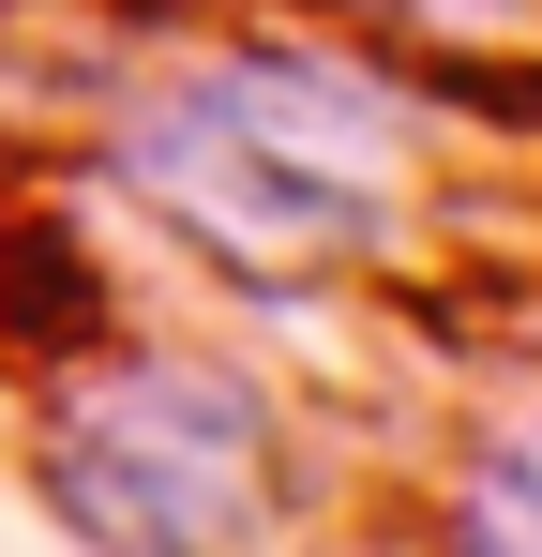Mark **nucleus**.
<instances>
[{
  "label": "nucleus",
  "mask_w": 542,
  "mask_h": 557,
  "mask_svg": "<svg viewBox=\"0 0 542 557\" xmlns=\"http://www.w3.org/2000/svg\"><path fill=\"white\" fill-rule=\"evenodd\" d=\"M407 166H422L407 91L332 46H226L121 136V182L242 286H317L377 257L407 226Z\"/></svg>",
  "instance_id": "nucleus-1"
},
{
  "label": "nucleus",
  "mask_w": 542,
  "mask_h": 557,
  "mask_svg": "<svg viewBox=\"0 0 542 557\" xmlns=\"http://www.w3.org/2000/svg\"><path fill=\"white\" fill-rule=\"evenodd\" d=\"M46 512L76 543L211 557L271 528V392L226 362H106L46 422Z\"/></svg>",
  "instance_id": "nucleus-2"
},
{
  "label": "nucleus",
  "mask_w": 542,
  "mask_h": 557,
  "mask_svg": "<svg viewBox=\"0 0 542 557\" xmlns=\"http://www.w3.org/2000/svg\"><path fill=\"white\" fill-rule=\"evenodd\" d=\"M452 543H513V557H542V422H513V437H482V453H467Z\"/></svg>",
  "instance_id": "nucleus-3"
}]
</instances>
